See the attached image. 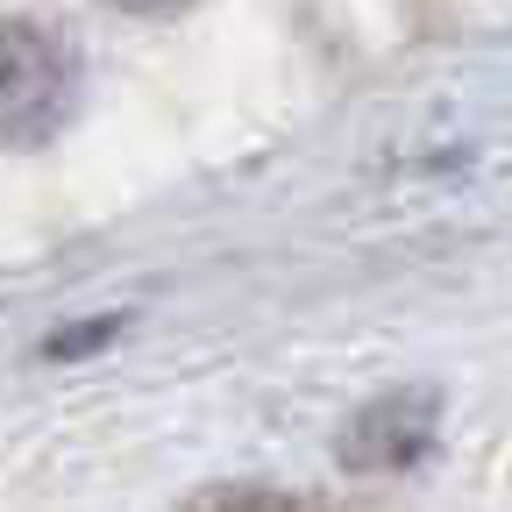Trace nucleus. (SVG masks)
<instances>
[{"label":"nucleus","instance_id":"nucleus-1","mask_svg":"<svg viewBox=\"0 0 512 512\" xmlns=\"http://www.w3.org/2000/svg\"><path fill=\"white\" fill-rule=\"evenodd\" d=\"M79 114V50L43 22H0V150H43Z\"/></svg>","mask_w":512,"mask_h":512},{"label":"nucleus","instance_id":"nucleus-2","mask_svg":"<svg viewBox=\"0 0 512 512\" xmlns=\"http://www.w3.org/2000/svg\"><path fill=\"white\" fill-rule=\"evenodd\" d=\"M427 434H434V413L413 399H392V406H370L363 420H356V434L342 441V456L349 463H363V470H406V463H420L427 456Z\"/></svg>","mask_w":512,"mask_h":512},{"label":"nucleus","instance_id":"nucleus-3","mask_svg":"<svg viewBox=\"0 0 512 512\" xmlns=\"http://www.w3.org/2000/svg\"><path fill=\"white\" fill-rule=\"evenodd\" d=\"M107 8H121V15H150V22H164V15H185L192 0H107Z\"/></svg>","mask_w":512,"mask_h":512}]
</instances>
